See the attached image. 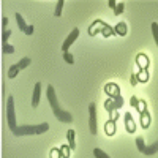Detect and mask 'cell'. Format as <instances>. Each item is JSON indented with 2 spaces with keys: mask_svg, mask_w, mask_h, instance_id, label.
<instances>
[{
  "mask_svg": "<svg viewBox=\"0 0 158 158\" xmlns=\"http://www.w3.org/2000/svg\"><path fill=\"white\" fill-rule=\"evenodd\" d=\"M2 52L3 54H13V52H15V48H13L11 44H2Z\"/></svg>",
  "mask_w": 158,
  "mask_h": 158,
  "instance_id": "cell-21",
  "label": "cell"
},
{
  "mask_svg": "<svg viewBox=\"0 0 158 158\" xmlns=\"http://www.w3.org/2000/svg\"><path fill=\"white\" fill-rule=\"evenodd\" d=\"M67 138H68V146H70V149L74 150V149H76V142H74V131H73V130H68Z\"/></svg>",
  "mask_w": 158,
  "mask_h": 158,
  "instance_id": "cell-14",
  "label": "cell"
},
{
  "mask_svg": "<svg viewBox=\"0 0 158 158\" xmlns=\"http://www.w3.org/2000/svg\"><path fill=\"white\" fill-rule=\"evenodd\" d=\"M46 97H48V101H49L51 109L54 111V115L57 117V120H60L62 123H70V122H73V115H71L70 112H67V111H63V109L59 106V101H57V95H56L54 85H48Z\"/></svg>",
  "mask_w": 158,
  "mask_h": 158,
  "instance_id": "cell-1",
  "label": "cell"
},
{
  "mask_svg": "<svg viewBox=\"0 0 158 158\" xmlns=\"http://www.w3.org/2000/svg\"><path fill=\"white\" fill-rule=\"evenodd\" d=\"M108 5H109V6H111L112 10H115V6H117V3L114 2V0H109V2H108Z\"/></svg>",
  "mask_w": 158,
  "mask_h": 158,
  "instance_id": "cell-28",
  "label": "cell"
},
{
  "mask_svg": "<svg viewBox=\"0 0 158 158\" xmlns=\"http://www.w3.org/2000/svg\"><path fill=\"white\" fill-rule=\"evenodd\" d=\"M136 147L144 155H155L158 152V141L153 142L152 146H146V144H144V139L139 136V138H136Z\"/></svg>",
  "mask_w": 158,
  "mask_h": 158,
  "instance_id": "cell-4",
  "label": "cell"
},
{
  "mask_svg": "<svg viewBox=\"0 0 158 158\" xmlns=\"http://www.w3.org/2000/svg\"><path fill=\"white\" fill-rule=\"evenodd\" d=\"M63 60L67 63H70V65L74 63V57H73V54H70V52H63Z\"/></svg>",
  "mask_w": 158,
  "mask_h": 158,
  "instance_id": "cell-22",
  "label": "cell"
},
{
  "mask_svg": "<svg viewBox=\"0 0 158 158\" xmlns=\"http://www.w3.org/2000/svg\"><path fill=\"white\" fill-rule=\"evenodd\" d=\"M40 95H41V82H36L32 94V108H36L40 104Z\"/></svg>",
  "mask_w": 158,
  "mask_h": 158,
  "instance_id": "cell-8",
  "label": "cell"
},
{
  "mask_svg": "<svg viewBox=\"0 0 158 158\" xmlns=\"http://www.w3.org/2000/svg\"><path fill=\"white\" fill-rule=\"evenodd\" d=\"M67 149H70V146H63V147H60V150L63 152V158H68V150Z\"/></svg>",
  "mask_w": 158,
  "mask_h": 158,
  "instance_id": "cell-25",
  "label": "cell"
},
{
  "mask_svg": "<svg viewBox=\"0 0 158 158\" xmlns=\"http://www.w3.org/2000/svg\"><path fill=\"white\" fill-rule=\"evenodd\" d=\"M15 18H16V22H18V27L21 29V32H24V35H33V30H35L33 25H27V24H25L24 18L19 15V13H16Z\"/></svg>",
  "mask_w": 158,
  "mask_h": 158,
  "instance_id": "cell-6",
  "label": "cell"
},
{
  "mask_svg": "<svg viewBox=\"0 0 158 158\" xmlns=\"http://www.w3.org/2000/svg\"><path fill=\"white\" fill-rule=\"evenodd\" d=\"M131 106H133V108L138 106V98L136 97H131Z\"/></svg>",
  "mask_w": 158,
  "mask_h": 158,
  "instance_id": "cell-27",
  "label": "cell"
},
{
  "mask_svg": "<svg viewBox=\"0 0 158 158\" xmlns=\"http://www.w3.org/2000/svg\"><path fill=\"white\" fill-rule=\"evenodd\" d=\"M115 33H117V35H125V33H127V25H125L123 22H118L117 27H115Z\"/></svg>",
  "mask_w": 158,
  "mask_h": 158,
  "instance_id": "cell-16",
  "label": "cell"
},
{
  "mask_svg": "<svg viewBox=\"0 0 158 158\" xmlns=\"http://www.w3.org/2000/svg\"><path fill=\"white\" fill-rule=\"evenodd\" d=\"M21 70L18 68V65H11L10 67V70H8V77L11 79V77H16V74L19 73Z\"/></svg>",
  "mask_w": 158,
  "mask_h": 158,
  "instance_id": "cell-17",
  "label": "cell"
},
{
  "mask_svg": "<svg viewBox=\"0 0 158 158\" xmlns=\"http://www.w3.org/2000/svg\"><path fill=\"white\" fill-rule=\"evenodd\" d=\"M152 36H153L155 43L158 46V24L156 22H152Z\"/></svg>",
  "mask_w": 158,
  "mask_h": 158,
  "instance_id": "cell-20",
  "label": "cell"
},
{
  "mask_svg": "<svg viewBox=\"0 0 158 158\" xmlns=\"http://www.w3.org/2000/svg\"><path fill=\"white\" fill-rule=\"evenodd\" d=\"M11 36V30H3L2 32V44H6L8 43V38Z\"/></svg>",
  "mask_w": 158,
  "mask_h": 158,
  "instance_id": "cell-23",
  "label": "cell"
},
{
  "mask_svg": "<svg viewBox=\"0 0 158 158\" xmlns=\"http://www.w3.org/2000/svg\"><path fill=\"white\" fill-rule=\"evenodd\" d=\"M94 155H95V158H111L106 152H103V150H101V149H98V147H97V149H94Z\"/></svg>",
  "mask_w": 158,
  "mask_h": 158,
  "instance_id": "cell-19",
  "label": "cell"
},
{
  "mask_svg": "<svg viewBox=\"0 0 158 158\" xmlns=\"http://www.w3.org/2000/svg\"><path fill=\"white\" fill-rule=\"evenodd\" d=\"M89 130H90V135H97L98 133V127H97V106H95V103L89 104Z\"/></svg>",
  "mask_w": 158,
  "mask_h": 158,
  "instance_id": "cell-5",
  "label": "cell"
},
{
  "mask_svg": "<svg viewBox=\"0 0 158 158\" xmlns=\"http://www.w3.org/2000/svg\"><path fill=\"white\" fill-rule=\"evenodd\" d=\"M6 120H8V127H10V131L15 133L18 130V123H16V112H15V100L13 97H10L6 100Z\"/></svg>",
  "mask_w": 158,
  "mask_h": 158,
  "instance_id": "cell-3",
  "label": "cell"
},
{
  "mask_svg": "<svg viewBox=\"0 0 158 158\" xmlns=\"http://www.w3.org/2000/svg\"><path fill=\"white\" fill-rule=\"evenodd\" d=\"M63 5H65V0H59V2H57V5H56V13H54V15H56V18H60Z\"/></svg>",
  "mask_w": 158,
  "mask_h": 158,
  "instance_id": "cell-18",
  "label": "cell"
},
{
  "mask_svg": "<svg viewBox=\"0 0 158 158\" xmlns=\"http://www.w3.org/2000/svg\"><path fill=\"white\" fill-rule=\"evenodd\" d=\"M123 117H125V127H127V131H128V133H135V131H136V125H135V122H133V117H131V114L127 112Z\"/></svg>",
  "mask_w": 158,
  "mask_h": 158,
  "instance_id": "cell-9",
  "label": "cell"
},
{
  "mask_svg": "<svg viewBox=\"0 0 158 158\" xmlns=\"http://www.w3.org/2000/svg\"><path fill=\"white\" fill-rule=\"evenodd\" d=\"M141 125H142V128H149L150 127V114L146 109L141 111Z\"/></svg>",
  "mask_w": 158,
  "mask_h": 158,
  "instance_id": "cell-11",
  "label": "cell"
},
{
  "mask_svg": "<svg viewBox=\"0 0 158 158\" xmlns=\"http://www.w3.org/2000/svg\"><path fill=\"white\" fill-rule=\"evenodd\" d=\"M6 25H8V18H2V27H3V30H8Z\"/></svg>",
  "mask_w": 158,
  "mask_h": 158,
  "instance_id": "cell-26",
  "label": "cell"
},
{
  "mask_svg": "<svg viewBox=\"0 0 158 158\" xmlns=\"http://www.w3.org/2000/svg\"><path fill=\"white\" fill-rule=\"evenodd\" d=\"M123 10H125V5H123V3H118V5L115 6L114 13H115V15H122V13H123Z\"/></svg>",
  "mask_w": 158,
  "mask_h": 158,
  "instance_id": "cell-24",
  "label": "cell"
},
{
  "mask_svg": "<svg viewBox=\"0 0 158 158\" xmlns=\"http://www.w3.org/2000/svg\"><path fill=\"white\" fill-rule=\"evenodd\" d=\"M106 133H108V136H112L115 133V118L106 122Z\"/></svg>",
  "mask_w": 158,
  "mask_h": 158,
  "instance_id": "cell-13",
  "label": "cell"
},
{
  "mask_svg": "<svg viewBox=\"0 0 158 158\" xmlns=\"http://www.w3.org/2000/svg\"><path fill=\"white\" fill-rule=\"evenodd\" d=\"M30 62H32V60H30L29 57H24V59H21L16 65H18V68H19V70H24V68H27L29 65H30Z\"/></svg>",
  "mask_w": 158,
  "mask_h": 158,
  "instance_id": "cell-15",
  "label": "cell"
},
{
  "mask_svg": "<svg viewBox=\"0 0 158 158\" xmlns=\"http://www.w3.org/2000/svg\"><path fill=\"white\" fill-rule=\"evenodd\" d=\"M104 92H106L108 95H114V98H117V97H120L118 95V87H117V84H106V87H104Z\"/></svg>",
  "mask_w": 158,
  "mask_h": 158,
  "instance_id": "cell-12",
  "label": "cell"
},
{
  "mask_svg": "<svg viewBox=\"0 0 158 158\" xmlns=\"http://www.w3.org/2000/svg\"><path fill=\"white\" fill-rule=\"evenodd\" d=\"M122 104H123V100H122V98H118L115 103H112V101H106V103H104V108L108 109V112H111V111L118 109V108L122 106Z\"/></svg>",
  "mask_w": 158,
  "mask_h": 158,
  "instance_id": "cell-10",
  "label": "cell"
},
{
  "mask_svg": "<svg viewBox=\"0 0 158 158\" xmlns=\"http://www.w3.org/2000/svg\"><path fill=\"white\" fill-rule=\"evenodd\" d=\"M49 130V123H38V125H22L18 127V130L15 131V136H32V135H43Z\"/></svg>",
  "mask_w": 158,
  "mask_h": 158,
  "instance_id": "cell-2",
  "label": "cell"
},
{
  "mask_svg": "<svg viewBox=\"0 0 158 158\" xmlns=\"http://www.w3.org/2000/svg\"><path fill=\"white\" fill-rule=\"evenodd\" d=\"M77 36H79V29H73L71 33L67 36V40L63 41V44H62V51H63V52H68V49L71 48V44L77 40Z\"/></svg>",
  "mask_w": 158,
  "mask_h": 158,
  "instance_id": "cell-7",
  "label": "cell"
}]
</instances>
